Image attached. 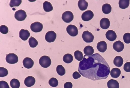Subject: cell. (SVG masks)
Listing matches in <instances>:
<instances>
[{
    "mask_svg": "<svg viewBox=\"0 0 130 88\" xmlns=\"http://www.w3.org/2000/svg\"><path fill=\"white\" fill-rule=\"evenodd\" d=\"M14 17L17 20L22 21L24 20L27 17L25 11L20 9L17 11L14 14Z\"/></svg>",
    "mask_w": 130,
    "mask_h": 88,
    "instance_id": "obj_6",
    "label": "cell"
},
{
    "mask_svg": "<svg viewBox=\"0 0 130 88\" xmlns=\"http://www.w3.org/2000/svg\"><path fill=\"white\" fill-rule=\"evenodd\" d=\"M66 31L68 34L71 36L75 37L77 35L78 31L77 28L75 25L70 24L66 28Z\"/></svg>",
    "mask_w": 130,
    "mask_h": 88,
    "instance_id": "obj_4",
    "label": "cell"
},
{
    "mask_svg": "<svg viewBox=\"0 0 130 88\" xmlns=\"http://www.w3.org/2000/svg\"><path fill=\"white\" fill-rule=\"evenodd\" d=\"M121 73L120 70L117 68H112L110 72V74L111 77L115 78H118Z\"/></svg>",
    "mask_w": 130,
    "mask_h": 88,
    "instance_id": "obj_20",
    "label": "cell"
},
{
    "mask_svg": "<svg viewBox=\"0 0 130 88\" xmlns=\"http://www.w3.org/2000/svg\"><path fill=\"white\" fill-rule=\"evenodd\" d=\"M30 33L27 30L22 29L19 31V37L23 40L26 41L30 36Z\"/></svg>",
    "mask_w": 130,
    "mask_h": 88,
    "instance_id": "obj_12",
    "label": "cell"
},
{
    "mask_svg": "<svg viewBox=\"0 0 130 88\" xmlns=\"http://www.w3.org/2000/svg\"><path fill=\"white\" fill-rule=\"evenodd\" d=\"M97 48L99 52H104L107 49V44L104 41H102L98 42Z\"/></svg>",
    "mask_w": 130,
    "mask_h": 88,
    "instance_id": "obj_17",
    "label": "cell"
},
{
    "mask_svg": "<svg viewBox=\"0 0 130 88\" xmlns=\"http://www.w3.org/2000/svg\"><path fill=\"white\" fill-rule=\"evenodd\" d=\"M105 35L107 39L111 41L115 40L117 38V35L115 32L112 30L107 31L105 34Z\"/></svg>",
    "mask_w": 130,
    "mask_h": 88,
    "instance_id": "obj_13",
    "label": "cell"
},
{
    "mask_svg": "<svg viewBox=\"0 0 130 88\" xmlns=\"http://www.w3.org/2000/svg\"><path fill=\"white\" fill-rule=\"evenodd\" d=\"M129 19H130V17H129Z\"/></svg>",
    "mask_w": 130,
    "mask_h": 88,
    "instance_id": "obj_40",
    "label": "cell"
},
{
    "mask_svg": "<svg viewBox=\"0 0 130 88\" xmlns=\"http://www.w3.org/2000/svg\"><path fill=\"white\" fill-rule=\"evenodd\" d=\"M39 63L42 67L47 68L50 65L51 61L48 56L44 55L40 58L39 60Z\"/></svg>",
    "mask_w": 130,
    "mask_h": 88,
    "instance_id": "obj_2",
    "label": "cell"
},
{
    "mask_svg": "<svg viewBox=\"0 0 130 88\" xmlns=\"http://www.w3.org/2000/svg\"><path fill=\"white\" fill-rule=\"evenodd\" d=\"M74 56L75 59L79 61L82 60L83 58L82 52L79 50H76L74 52Z\"/></svg>",
    "mask_w": 130,
    "mask_h": 88,
    "instance_id": "obj_29",
    "label": "cell"
},
{
    "mask_svg": "<svg viewBox=\"0 0 130 88\" xmlns=\"http://www.w3.org/2000/svg\"><path fill=\"white\" fill-rule=\"evenodd\" d=\"M102 9L103 13L106 14H108L111 12L112 7L110 4L106 3L102 5Z\"/></svg>",
    "mask_w": 130,
    "mask_h": 88,
    "instance_id": "obj_23",
    "label": "cell"
},
{
    "mask_svg": "<svg viewBox=\"0 0 130 88\" xmlns=\"http://www.w3.org/2000/svg\"><path fill=\"white\" fill-rule=\"evenodd\" d=\"M35 82V80L34 77L31 76H28L24 81V83L27 87H30L33 86Z\"/></svg>",
    "mask_w": 130,
    "mask_h": 88,
    "instance_id": "obj_16",
    "label": "cell"
},
{
    "mask_svg": "<svg viewBox=\"0 0 130 88\" xmlns=\"http://www.w3.org/2000/svg\"><path fill=\"white\" fill-rule=\"evenodd\" d=\"M84 54L86 56H91L93 54L94 50L93 48L90 45L86 46L83 50Z\"/></svg>",
    "mask_w": 130,
    "mask_h": 88,
    "instance_id": "obj_19",
    "label": "cell"
},
{
    "mask_svg": "<svg viewBox=\"0 0 130 88\" xmlns=\"http://www.w3.org/2000/svg\"><path fill=\"white\" fill-rule=\"evenodd\" d=\"M110 25V22L109 20L106 18H102L100 22V27L104 29L108 28Z\"/></svg>",
    "mask_w": 130,
    "mask_h": 88,
    "instance_id": "obj_14",
    "label": "cell"
},
{
    "mask_svg": "<svg viewBox=\"0 0 130 88\" xmlns=\"http://www.w3.org/2000/svg\"><path fill=\"white\" fill-rule=\"evenodd\" d=\"M6 60L8 63L14 64L18 61V57L14 53H10L7 54L6 57Z\"/></svg>",
    "mask_w": 130,
    "mask_h": 88,
    "instance_id": "obj_7",
    "label": "cell"
},
{
    "mask_svg": "<svg viewBox=\"0 0 130 88\" xmlns=\"http://www.w3.org/2000/svg\"><path fill=\"white\" fill-rule=\"evenodd\" d=\"M82 37L83 40L86 43L92 42L94 38V35L88 31H86L83 32Z\"/></svg>",
    "mask_w": 130,
    "mask_h": 88,
    "instance_id": "obj_3",
    "label": "cell"
},
{
    "mask_svg": "<svg viewBox=\"0 0 130 88\" xmlns=\"http://www.w3.org/2000/svg\"><path fill=\"white\" fill-rule=\"evenodd\" d=\"M72 76L74 79H76L80 78L81 75L78 72L75 71L73 73Z\"/></svg>",
    "mask_w": 130,
    "mask_h": 88,
    "instance_id": "obj_38",
    "label": "cell"
},
{
    "mask_svg": "<svg viewBox=\"0 0 130 88\" xmlns=\"http://www.w3.org/2000/svg\"><path fill=\"white\" fill-rule=\"evenodd\" d=\"M62 18L64 22L69 23L73 20L74 15L71 12L69 11H66L63 13Z\"/></svg>",
    "mask_w": 130,
    "mask_h": 88,
    "instance_id": "obj_5",
    "label": "cell"
},
{
    "mask_svg": "<svg viewBox=\"0 0 130 88\" xmlns=\"http://www.w3.org/2000/svg\"><path fill=\"white\" fill-rule=\"evenodd\" d=\"M110 70L104 59L97 53L91 56L84 55L78 68L83 76L94 81L106 79L109 74Z\"/></svg>",
    "mask_w": 130,
    "mask_h": 88,
    "instance_id": "obj_1",
    "label": "cell"
},
{
    "mask_svg": "<svg viewBox=\"0 0 130 88\" xmlns=\"http://www.w3.org/2000/svg\"><path fill=\"white\" fill-rule=\"evenodd\" d=\"M108 88H119V85L118 82L116 80L111 79L107 83Z\"/></svg>",
    "mask_w": 130,
    "mask_h": 88,
    "instance_id": "obj_18",
    "label": "cell"
},
{
    "mask_svg": "<svg viewBox=\"0 0 130 88\" xmlns=\"http://www.w3.org/2000/svg\"><path fill=\"white\" fill-rule=\"evenodd\" d=\"M48 83L49 85L53 87H57L58 84V80L54 77L51 78L49 80Z\"/></svg>",
    "mask_w": 130,
    "mask_h": 88,
    "instance_id": "obj_31",
    "label": "cell"
},
{
    "mask_svg": "<svg viewBox=\"0 0 130 88\" xmlns=\"http://www.w3.org/2000/svg\"><path fill=\"white\" fill-rule=\"evenodd\" d=\"M10 86L12 88H19L20 84L19 81L16 79H13L10 82Z\"/></svg>",
    "mask_w": 130,
    "mask_h": 88,
    "instance_id": "obj_27",
    "label": "cell"
},
{
    "mask_svg": "<svg viewBox=\"0 0 130 88\" xmlns=\"http://www.w3.org/2000/svg\"><path fill=\"white\" fill-rule=\"evenodd\" d=\"M23 63L24 66L27 69L31 68L33 66L34 62L30 58L26 57L23 59Z\"/></svg>",
    "mask_w": 130,
    "mask_h": 88,
    "instance_id": "obj_15",
    "label": "cell"
},
{
    "mask_svg": "<svg viewBox=\"0 0 130 88\" xmlns=\"http://www.w3.org/2000/svg\"><path fill=\"white\" fill-rule=\"evenodd\" d=\"M113 47L114 50L117 52L122 51L124 48V43L121 41L118 40L115 42L113 44Z\"/></svg>",
    "mask_w": 130,
    "mask_h": 88,
    "instance_id": "obj_11",
    "label": "cell"
},
{
    "mask_svg": "<svg viewBox=\"0 0 130 88\" xmlns=\"http://www.w3.org/2000/svg\"><path fill=\"white\" fill-rule=\"evenodd\" d=\"M0 32L3 34H5L8 32V29L7 27L4 25H2L0 26Z\"/></svg>",
    "mask_w": 130,
    "mask_h": 88,
    "instance_id": "obj_35",
    "label": "cell"
},
{
    "mask_svg": "<svg viewBox=\"0 0 130 88\" xmlns=\"http://www.w3.org/2000/svg\"><path fill=\"white\" fill-rule=\"evenodd\" d=\"M0 88H10V87L7 82L4 81H0Z\"/></svg>",
    "mask_w": 130,
    "mask_h": 88,
    "instance_id": "obj_36",
    "label": "cell"
},
{
    "mask_svg": "<svg viewBox=\"0 0 130 88\" xmlns=\"http://www.w3.org/2000/svg\"><path fill=\"white\" fill-rule=\"evenodd\" d=\"M123 39L124 42L126 43H130V33H125L123 35Z\"/></svg>",
    "mask_w": 130,
    "mask_h": 88,
    "instance_id": "obj_34",
    "label": "cell"
},
{
    "mask_svg": "<svg viewBox=\"0 0 130 88\" xmlns=\"http://www.w3.org/2000/svg\"><path fill=\"white\" fill-rule=\"evenodd\" d=\"M28 42L30 46L32 48L36 47L38 44L36 39L32 36H31L29 38Z\"/></svg>",
    "mask_w": 130,
    "mask_h": 88,
    "instance_id": "obj_30",
    "label": "cell"
},
{
    "mask_svg": "<svg viewBox=\"0 0 130 88\" xmlns=\"http://www.w3.org/2000/svg\"><path fill=\"white\" fill-rule=\"evenodd\" d=\"M56 70L57 74L61 76L64 75L66 73L65 68L61 65H58L57 67Z\"/></svg>",
    "mask_w": 130,
    "mask_h": 88,
    "instance_id": "obj_28",
    "label": "cell"
},
{
    "mask_svg": "<svg viewBox=\"0 0 130 88\" xmlns=\"http://www.w3.org/2000/svg\"><path fill=\"white\" fill-rule=\"evenodd\" d=\"M129 4V0H120L119 2V7L123 9L128 8Z\"/></svg>",
    "mask_w": 130,
    "mask_h": 88,
    "instance_id": "obj_24",
    "label": "cell"
},
{
    "mask_svg": "<svg viewBox=\"0 0 130 88\" xmlns=\"http://www.w3.org/2000/svg\"><path fill=\"white\" fill-rule=\"evenodd\" d=\"M8 74V72L6 68L3 67H0V77L6 76Z\"/></svg>",
    "mask_w": 130,
    "mask_h": 88,
    "instance_id": "obj_33",
    "label": "cell"
},
{
    "mask_svg": "<svg viewBox=\"0 0 130 88\" xmlns=\"http://www.w3.org/2000/svg\"><path fill=\"white\" fill-rule=\"evenodd\" d=\"M123 69L126 72H130V62H127L125 63L124 65Z\"/></svg>",
    "mask_w": 130,
    "mask_h": 88,
    "instance_id": "obj_37",
    "label": "cell"
},
{
    "mask_svg": "<svg viewBox=\"0 0 130 88\" xmlns=\"http://www.w3.org/2000/svg\"><path fill=\"white\" fill-rule=\"evenodd\" d=\"M43 6L44 10L46 12L51 11L53 10V6L51 3L46 1L43 3Z\"/></svg>",
    "mask_w": 130,
    "mask_h": 88,
    "instance_id": "obj_25",
    "label": "cell"
},
{
    "mask_svg": "<svg viewBox=\"0 0 130 88\" xmlns=\"http://www.w3.org/2000/svg\"><path fill=\"white\" fill-rule=\"evenodd\" d=\"M78 4L79 9L81 11L86 10L88 6V3L84 0L79 1Z\"/></svg>",
    "mask_w": 130,
    "mask_h": 88,
    "instance_id": "obj_22",
    "label": "cell"
},
{
    "mask_svg": "<svg viewBox=\"0 0 130 88\" xmlns=\"http://www.w3.org/2000/svg\"><path fill=\"white\" fill-rule=\"evenodd\" d=\"M72 83L70 82H66L64 85V88H72Z\"/></svg>",
    "mask_w": 130,
    "mask_h": 88,
    "instance_id": "obj_39",
    "label": "cell"
},
{
    "mask_svg": "<svg viewBox=\"0 0 130 88\" xmlns=\"http://www.w3.org/2000/svg\"><path fill=\"white\" fill-rule=\"evenodd\" d=\"M56 37V34L53 31L48 32L46 33L45 36L46 40L49 43L54 42Z\"/></svg>",
    "mask_w": 130,
    "mask_h": 88,
    "instance_id": "obj_10",
    "label": "cell"
},
{
    "mask_svg": "<svg viewBox=\"0 0 130 88\" xmlns=\"http://www.w3.org/2000/svg\"><path fill=\"white\" fill-rule=\"evenodd\" d=\"M123 59L121 56H117L114 58L113 63L115 65L118 67L121 66L123 64Z\"/></svg>",
    "mask_w": 130,
    "mask_h": 88,
    "instance_id": "obj_21",
    "label": "cell"
},
{
    "mask_svg": "<svg viewBox=\"0 0 130 88\" xmlns=\"http://www.w3.org/2000/svg\"><path fill=\"white\" fill-rule=\"evenodd\" d=\"M63 59L64 62L65 63H70L73 61V57L71 54L67 53L64 55Z\"/></svg>",
    "mask_w": 130,
    "mask_h": 88,
    "instance_id": "obj_26",
    "label": "cell"
},
{
    "mask_svg": "<svg viewBox=\"0 0 130 88\" xmlns=\"http://www.w3.org/2000/svg\"><path fill=\"white\" fill-rule=\"evenodd\" d=\"M21 0H11L9 3V5L11 7H18L22 3Z\"/></svg>",
    "mask_w": 130,
    "mask_h": 88,
    "instance_id": "obj_32",
    "label": "cell"
},
{
    "mask_svg": "<svg viewBox=\"0 0 130 88\" xmlns=\"http://www.w3.org/2000/svg\"><path fill=\"white\" fill-rule=\"evenodd\" d=\"M43 28V24L39 22H34L30 25V28L33 32L37 33L41 31Z\"/></svg>",
    "mask_w": 130,
    "mask_h": 88,
    "instance_id": "obj_8",
    "label": "cell"
},
{
    "mask_svg": "<svg viewBox=\"0 0 130 88\" xmlns=\"http://www.w3.org/2000/svg\"><path fill=\"white\" fill-rule=\"evenodd\" d=\"M94 16L93 12L90 10H87L84 12L81 15L82 20L84 21H88L91 20Z\"/></svg>",
    "mask_w": 130,
    "mask_h": 88,
    "instance_id": "obj_9",
    "label": "cell"
}]
</instances>
